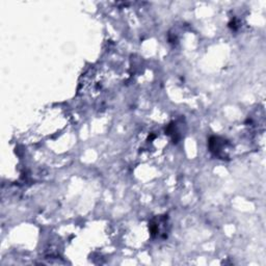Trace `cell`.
I'll return each instance as SVG.
<instances>
[{
	"label": "cell",
	"instance_id": "cell-1",
	"mask_svg": "<svg viewBox=\"0 0 266 266\" xmlns=\"http://www.w3.org/2000/svg\"><path fill=\"white\" fill-rule=\"evenodd\" d=\"M225 142L226 141L220 139V137H211L209 142L210 151L222 159H225V157L226 158L228 157V148H227Z\"/></svg>",
	"mask_w": 266,
	"mask_h": 266
}]
</instances>
